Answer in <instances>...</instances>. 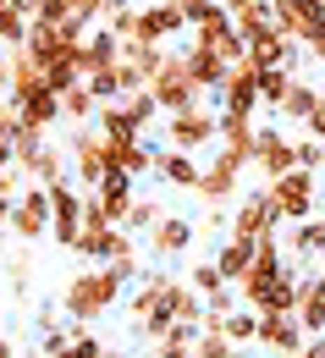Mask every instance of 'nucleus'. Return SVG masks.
<instances>
[{
    "instance_id": "f257e3e1",
    "label": "nucleus",
    "mask_w": 325,
    "mask_h": 358,
    "mask_svg": "<svg viewBox=\"0 0 325 358\" xmlns=\"http://www.w3.org/2000/svg\"><path fill=\"white\" fill-rule=\"evenodd\" d=\"M122 287H127V281L110 265H89V270H78V275L66 281L61 309H66V320H78V325H94L99 314H110L122 303Z\"/></svg>"
},
{
    "instance_id": "f03ea898",
    "label": "nucleus",
    "mask_w": 325,
    "mask_h": 358,
    "mask_svg": "<svg viewBox=\"0 0 325 358\" xmlns=\"http://www.w3.org/2000/svg\"><path fill=\"white\" fill-rule=\"evenodd\" d=\"M171 292H177V275L171 270H149V281L133 298V314H138V331L149 342H166V331L177 325V309H171Z\"/></svg>"
},
{
    "instance_id": "7ed1b4c3",
    "label": "nucleus",
    "mask_w": 325,
    "mask_h": 358,
    "mask_svg": "<svg viewBox=\"0 0 325 358\" xmlns=\"http://www.w3.org/2000/svg\"><path fill=\"white\" fill-rule=\"evenodd\" d=\"M265 193H270V204H276L281 215V231L298 221H315V199H320V171H303V166H292L287 177L265 182Z\"/></svg>"
},
{
    "instance_id": "20e7f679",
    "label": "nucleus",
    "mask_w": 325,
    "mask_h": 358,
    "mask_svg": "<svg viewBox=\"0 0 325 358\" xmlns=\"http://www.w3.org/2000/svg\"><path fill=\"white\" fill-rule=\"evenodd\" d=\"M149 94L160 99V110H166V116L204 105V89H198V78L187 72V55H182V50H171V55H166V66L149 78Z\"/></svg>"
},
{
    "instance_id": "39448f33",
    "label": "nucleus",
    "mask_w": 325,
    "mask_h": 358,
    "mask_svg": "<svg viewBox=\"0 0 325 358\" xmlns=\"http://www.w3.org/2000/svg\"><path fill=\"white\" fill-rule=\"evenodd\" d=\"M66 155H72V182L83 187V193H99V182H105V171H110V155H105V133L99 127H72V138H66Z\"/></svg>"
},
{
    "instance_id": "423d86ee",
    "label": "nucleus",
    "mask_w": 325,
    "mask_h": 358,
    "mask_svg": "<svg viewBox=\"0 0 325 358\" xmlns=\"http://www.w3.org/2000/svg\"><path fill=\"white\" fill-rule=\"evenodd\" d=\"M243 171H248V160L232 155L226 143H215V155H210V166L198 177V199L204 204H237L243 199Z\"/></svg>"
},
{
    "instance_id": "0eeeda50",
    "label": "nucleus",
    "mask_w": 325,
    "mask_h": 358,
    "mask_svg": "<svg viewBox=\"0 0 325 358\" xmlns=\"http://www.w3.org/2000/svg\"><path fill=\"white\" fill-rule=\"evenodd\" d=\"M210 143H221V116H215V110L193 105V110H177V116H166V149L198 155V149H210Z\"/></svg>"
},
{
    "instance_id": "6e6552de",
    "label": "nucleus",
    "mask_w": 325,
    "mask_h": 358,
    "mask_svg": "<svg viewBox=\"0 0 325 358\" xmlns=\"http://www.w3.org/2000/svg\"><path fill=\"white\" fill-rule=\"evenodd\" d=\"M270 231H281V215H276V204H270V193H265V187L243 193V199L232 204V231H226V237L259 243V237H270Z\"/></svg>"
},
{
    "instance_id": "1a4fd4ad",
    "label": "nucleus",
    "mask_w": 325,
    "mask_h": 358,
    "mask_svg": "<svg viewBox=\"0 0 325 358\" xmlns=\"http://www.w3.org/2000/svg\"><path fill=\"white\" fill-rule=\"evenodd\" d=\"M83 187L78 182H50V210H55V221H50V237L61 243V248H78V237H83Z\"/></svg>"
},
{
    "instance_id": "9d476101",
    "label": "nucleus",
    "mask_w": 325,
    "mask_h": 358,
    "mask_svg": "<svg viewBox=\"0 0 325 358\" xmlns=\"http://www.w3.org/2000/svg\"><path fill=\"white\" fill-rule=\"evenodd\" d=\"M292 166H298V138H287V127H259L254 166H248V171H259V187L276 182V177H287Z\"/></svg>"
},
{
    "instance_id": "9b49d317",
    "label": "nucleus",
    "mask_w": 325,
    "mask_h": 358,
    "mask_svg": "<svg viewBox=\"0 0 325 358\" xmlns=\"http://www.w3.org/2000/svg\"><path fill=\"white\" fill-rule=\"evenodd\" d=\"M55 221V210H50V187L45 182H28L22 187V199H17V210H11V231L22 237V243H39Z\"/></svg>"
},
{
    "instance_id": "f8f14e48",
    "label": "nucleus",
    "mask_w": 325,
    "mask_h": 358,
    "mask_svg": "<svg viewBox=\"0 0 325 358\" xmlns=\"http://www.w3.org/2000/svg\"><path fill=\"white\" fill-rule=\"evenodd\" d=\"M215 99H221V110H237V116H254L265 99H259V66L254 61H237L232 72H226V83L215 89Z\"/></svg>"
},
{
    "instance_id": "ddd939ff",
    "label": "nucleus",
    "mask_w": 325,
    "mask_h": 358,
    "mask_svg": "<svg viewBox=\"0 0 325 358\" xmlns=\"http://www.w3.org/2000/svg\"><path fill=\"white\" fill-rule=\"evenodd\" d=\"M177 34H187V11L177 0H149V6H138V39L166 45V39H177Z\"/></svg>"
},
{
    "instance_id": "4468645a",
    "label": "nucleus",
    "mask_w": 325,
    "mask_h": 358,
    "mask_svg": "<svg viewBox=\"0 0 325 358\" xmlns=\"http://www.w3.org/2000/svg\"><path fill=\"white\" fill-rule=\"evenodd\" d=\"M193 237H198V221H187V215H166L143 243H149L154 259H182L187 248H193Z\"/></svg>"
},
{
    "instance_id": "2eb2a0df",
    "label": "nucleus",
    "mask_w": 325,
    "mask_h": 358,
    "mask_svg": "<svg viewBox=\"0 0 325 358\" xmlns=\"http://www.w3.org/2000/svg\"><path fill=\"white\" fill-rule=\"evenodd\" d=\"M276 28L292 39V45H309V39L325 28V6L320 0H287V6L276 11Z\"/></svg>"
},
{
    "instance_id": "dca6fc26",
    "label": "nucleus",
    "mask_w": 325,
    "mask_h": 358,
    "mask_svg": "<svg viewBox=\"0 0 325 358\" xmlns=\"http://www.w3.org/2000/svg\"><path fill=\"white\" fill-rule=\"evenodd\" d=\"M259 348L270 353H303L309 348V331L298 325V314H259Z\"/></svg>"
},
{
    "instance_id": "f3484780",
    "label": "nucleus",
    "mask_w": 325,
    "mask_h": 358,
    "mask_svg": "<svg viewBox=\"0 0 325 358\" xmlns=\"http://www.w3.org/2000/svg\"><path fill=\"white\" fill-rule=\"evenodd\" d=\"M298 325L309 331V336H325V270H309V275H298Z\"/></svg>"
},
{
    "instance_id": "a211bd4d",
    "label": "nucleus",
    "mask_w": 325,
    "mask_h": 358,
    "mask_svg": "<svg viewBox=\"0 0 325 358\" xmlns=\"http://www.w3.org/2000/svg\"><path fill=\"white\" fill-rule=\"evenodd\" d=\"M122 61V39L99 22V28H89L83 34V45H78V66H83V78H94V72H105V66H116Z\"/></svg>"
},
{
    "instance_id": "6ab92c4d",
    "label": "nucleus",
    "mask_w": 325,
    "mask_h": 358,
    "mask_svg": "<svg viewBox=\"0 0 325 358\" xmlns=\"http://www.w3.org/2000/svg\"><path fill=\"white\" fill-rule=\"evenodd\" d=\"M298 50L303 45H292L281 28H265V34L248 39V61H254L259 72H270V66H298Z\"/></svg>"
},
{
    "instance_id": "aec40b11",
    "label": "nucleus",
    "mask_w": 325,
    "mask_h": 358,
    "mask_svg": "<svg viewBox=\"0 0 325 358\" xmlns=\"http://www.w3.org/2000/svg\"><path fill=\"white\" fill-rule=\"evenodd\" d=\"M154 177H166L171 187H182V193H198L204 166H198V155H182V149H154Z\"/></svg>"
},
{
    "instance_id": "412c9836",
    "label": "nucleus",
    "mask_w": 325,
    "mask_h": 358,
    "mask_svg": "<svg viewBox=\"0 0 325 358\" xmlns=\"http://www.w3.org/2000/svg\"><path fill=\"white\" fill-rule=\"evenodd\" d=\"M182 55H187V72L198 78V89H204V94H215V89H221V83H226V72H232V61H226L221 50L198 45V39H193V45H187Z\"/></svg>"
},
{
    "instance_id": "4be33fe9",
    "label": "nucleus",
    "mask_w": 325,
    "mask_h": 358,
    "mask_svg": "<svg viewBox=\"0 0 325 358\" xmlns=\"http://www.w3.org/2000/svg\"><path fill=\"white\" fill-rule=\"evenodd\" d=\"M287 254H292V270H309L325 254V221H298L287 226Z\"/></svg>"
},
{
    "instance_id": "5701e85b",
    "label": "nucleus",
    "mask_w": 325,
    "mask_h": 358,
    "mask_svg": "<svg viewBox=\"0 0 325 358\" xmlns=\"http://www.w3.org/2000/svg\"><path fill=\"white\" fill-rule=\"evenodd\" d=\"M133 182H138V177H127V171H116V166H110L105 182H99V204H105V215H110L116 226L127 221V210H133V199H138V193H133Z\"/></svg>"
},
{
    "instance_id": "b1692460",
    "label": "nucleus",
    "mask_w": 325,
    "mask_h": 358,
    "mask_svg": "<svg viewBox=\"0 0 325 358\" xmlns=\"http://www.w3.org/2000/svg\"><path fill=\"white\" fill-rule=\"evenodd\" d=\"M17 116L28 122V127H39V133H50L66 110H61V94L55 89H39V94H28V99H17Z\"/></svg>"
},
{
    "instance_id": "393cba45",
    "label": "nucleus",
    "mask_w": 325,
    "mask_h": 358,
    "mask_svg": "<svg viewBox=\"0 0 325 358\" xmlns=\"http://www.w3.org/2000/svg\"><path fill=\"white\" fill-rule=\"evenodd\" d=\"M221 143L243 155L248 166H254V143H259V127H254V116H237V110H221Z\"/></svg>"
},
{
    "instance_id": "a878e982",
    "label": "nucleus",
    "mask_w": 325,
    "mask_h": 358,
    "mask_svg": "<svg viewBox=\"0 0 325 358\" xmlns=\"http://www.w3.org/2000/svg\"><path fill=\"white\" fill-rule=\"evenodd\" d=\"M99 133H105V143H133V138H143V127L133 122V110L116 99V105H99Z\"/></svg>"
},
{
    "instance_id": "bb28decb",
    "label": "nucleus",
    "mask_w": 325,
    "mask_h": 358,
    "mask_svg": "<svg viewBox=\"0 0 325 358\" xmlns=\"http://www.w3.org/2000/svg\"><path fill=\"white\" fill-rule=\"evenodd\" d=\"M215 265H221V275H226L232 287H243V275L254 270V243H237V237H226V243H221V254H215Z\"/></svg>"
},
{
    "instance_id": "cd10ccee",
    "label": "nucleus",
    "mask_w": 325,
    "mask_h": 358,
    "mask_svg": "<svg viewBox=\"0 0 325 358\" xmlns=\"http://www.w3.org/2000/svg\"><path fill=\"white\" fill-rule=\"evenodd\" d=\"M320 94L325 89H315V83H303V78H292V89H287V105H281V122H309L315 116V105H320Z\"/></svg>"
},
{
    "instance_id": "c85d7f7f",
    "label": "nucleus",
    "mask_w": 325,
    "mask_h": 358,
    "mask_svg": "<svg viewBox=\"0 0 325 358\" xmlns=\"http://www.w3.org/2000/svg\"><path fill=\"white\" fill-rule=\"evenodd\" d=\"M61 110H66V122H72V127H83V122L99 116V99H94L89 83H72V89L61 94Z\"/></svg>"
},
{
    "instance_id": "c756f323",
    "label": "nucleus",
    "mask_w": 325,
    "mask_h": 358,
    "mask_svg": "<svg viewBox=\"0 0 325 358\" xmlns=\"http://www.w3.org/2000/svg\"><path fill=\"white\" fill-rule=\"evenodd\" d=\"M292 78H298L292 66H270V72H259V99H265L276 116H281V105H287V89H292Z\"/></svg>"
},
{
    "instance_id": "7c9ffc66",
    "label": "nucleus",
    "mask_w": 325,
    "mask_h": 358,
    "mask_svg": "<svg viewBox=\"0 0 325 358\" xmlns=\"http://www.w3.org/2000/svg\"><path fill=\"white\" fill-rule=\"evenodd\" d=\"M160 221H166V210H160L154 199H133V210H127V221H122V226H127L133 237H149Z\"/></svg>"
},
{
    "instance_id": "2f4dec72",
    "label": "nucleus",
    "mask_w": 325,
    "mask_h": 358,
    "mask_svg": "<svg viewBox=\"0 0 325 358\" xmlns=\"http://www.w3.org/2000/svg\"><path fill=\"white\" fill-rule=\"evenodd\" d=\"M22 187H28V177H22L17 166H11V171H0V231H11V210H17Z\"/></svg>"
},
{
    "instance_id": "473e14b6",
    "label": "nucleus",
    "mask_w": 325,
    "mask_h": 358,
    "mask_svg": "<svg viewBox=\"0 0 325 358\" xmlns=\"http://www.w3.org/2000/svg\"><path fill=\"white\" fill-rule=\"evenodd\" d=\"M171 309H177V320H187V325H204V292H193V281H177Z\"/></svg>"
},
{
    "instance_id": "72a5a7b5",
    "label": "nucleus",
    "mask_w": 325,
    "mask_h": 358,
    "mask_svg": "<svg viewBox=\"0 0 325 358\" xmlns=\"http://www.w3.org/2000/svg\"><path fill=\"white\" fill-rule=\"evenodd\" d=\"M193 358H243V348H237L226 331H198V342H193Z\"/></svg>"
},
{
    "instance_id": "f704fd0d",
    "label": "nucleus",
    "mask_w": 325,
    "mask_h": 358,
    "mask_svg": "<svg viewBox=\"0 0 325 358\" xmlns=\"http://www.w3.org/2000/svg\"><path fill=\"white\" fill-rule=\"evenodd\" d=\"M28 28H34V22H28L17 6H0V45H6V50L28 45Z\"/></svg>"
},
{
    "instance_id": "c9c22d12",
    "label": "nucleus",
    "mask_w": 325,
    "mask_h": 358,
    "mask_svg": "<svg viewBox=\"0 0 325 358\" xmlns=\"http://www.w3.org/2000/svg\"><path fill=\"white\" fill-rule=\"evenodd\" d=\"M226 336H232L237 348H248V342H259V309H232L226 314Z\"/></svg>"
},
{
    "instance_id": "e433bc0d",
    "label": "nucleus",
    "mask_w": 325,
    "mask_h": 358,
    "mask_svg": "<svg viewBox=\"0 0 325 358\" xmlns=\"http://www.w3.org/2000/svg\"><path fill=\"white\" fill-rule=\"evenodd\" d=\"M187 281H193V292H204V298H215L221 287H232V281L221 275V265H215V259H198V265H193V275H187Z\"/></svg>"
},
{
    "instance_id": "4c0bfd02",
    "label": "nucleus",
    "mask_w": 325,
    "mask_h": 358,
    "mask_svg": "<svg viewBox=\"0 0 325 358\" xmlns=\"http://www.w3.org/2000/svg\"><path fill=\"white\" fill-rule=\"evenodd\" d=\"M66 358H105V342L94 336L89 325H78V331H72V348H66Z\"/></svg>"
},
{
    "instance_id": "58836bf2",
    "label": "nucleus",
    "mask_w": 325,
    "mask_h": 358,
    "mask_svg": "<svg viewBox=\"0 0 325 358\" xmlns=\"http://www.w3.org/2000/svg\"><path fill=\"white\" fill-rule=\"evenodd\" d=\"M298 166H303V171H320L325 166V143L320 138H298Z\"/></svg>"
},
{
    "instance_id": "ea45409f",
    "label": "nucleus",
    "mask_w": 325,
    "mask_h": 358,
    "mask_svg": "<svg viewBox=\"0 0 325 358\" xmlns=\"http://www.w3.org/2000/svg\"><path fill=\"white\" fill-rule=\"evenodd\" d=\"M215 231H232L226 204H210V210H204V221H198V237H215Z\"/></svg>"
},
{
    "instance_id": "a19ab883",
    "label": "nucleus",
    "mask_w": 325,
    "mask_h": 358,
    "mask_svg": "<svg viewBox=\"0 0 325 358\" xmlns=\"http://www.w3.org/2000/svg\"><path fill=\"white\" fill-rule=\"evenodd\" d=\"M17 166V143H11V127H0V171Z\"/></svg>"
},
{
    "instance_id": "79ce46f5",
    "label": "nucleus",
    "mask_w": 325,
    "mask_h": 358,
    "mask_svg": "<svg viewBox=\"0 0 325 358\" xmlns=\"http://www.w3.org/2000/svg\"><path fill=\"white\" fill-rule=\"evenodd\" d=\"M303 133H309V138H320V143H325V94H320V105H315V116L303 122Z\"/></svg>"
},
{
    "instance_id": "37998d69",
    "label": "nucleus",
    "mask_w": 325,
    "mask_h": 358,
    "mask_svg": "<svg viewBox=\"0 0 325 358\" xmlns=\"http://www.w3.org/2000/svg\"><path fill=\"white\" fill-rule=\"evenodd\" d=\"M221 6H226V11H232V22H237V17H248V11H259V6H265V0H221Z\"/></svg>"
},
{
    "instance_id": "c03bdc74",
    "label": "nucleus",
    "mask_w": 325,
    "mask_h": 358,
    "mask_svg": "<svg viewBox=\"0 0 325 358\" xmlns=\"http://www.w3.org/2000/svg\"><path fill=\"white\" fill-rule=\"evenodd\" d=\"M154 358H193V348H177V342H160V348H154Z\"/></svg>"
},
{
    "instance_id": "a18cd8bd",
    "label": "nucleus",
    "mask_w": 325,
    "mask_h": 358,
    "mask_svg": "<svg viewBox=\"0 0 325 358\" xmlns=\"http://www.w3.org/2000/svg\"><path fill=\"white\" fill-rule=\"evenodd\" d=\"M303 50H309V55H315V61H320V66H325V28H320V34H315V39H309V45H303Z\"/></svg>"
},
{
    "instance_id": "49530a36",
    "label": "nucleus",
    "mask_w": 325,
    "mask_h": 358,
    "mask_svg": "<svg viewBox=\"0 0 325 358\" xmlns=\"http://www.w3.org/2000/svg\"><path fill=\"white\" fill-rule=\"evenodd\" d=\"M303 358H325V336H309V348H303Z\"/></svg>"
},
{
    "instance_id": "de8ad7c7",
    "label": "nucleus",
    "mask_w": 325,
    "mask_h": 358,
    "mask_svg": "<svg viewBox=\"0 0 325 358\" xmlns=\"http://www.w3.org/2000/svg\"><path fill=\"white\" fill-rule=\"evenodd\" d=\"M0 358H17V342H11L6 331H0Z\"/></svg>"
},
{
    "instance_id": "09e8293b",
    "label": "nucleus",
    "mask_w": 325,
    "mask_h": 358,
    "mask_svg": "<svg viewBox=\"0 0 325 358\" xmlns=\"http://www.w3.org/2000/svg\"><path fill=\"white\" fill-rule=\"evenodd\" d=\"M265 6H270V11H281V6H287V0H265Z\"/></svg>"
},
{
    "instance_id": "8fccbe9b",
    "label": "nucleus",
    "mask_w": 325,
    "mask_h": 358,
    "mask_svg": "<svg viewBox=\"0 0 325 358\" xmlns=\"http://www.w3.org/2000/svg\"><path fill=\"white\" fill-rule=\"evenodd\" d=\"M281 358H303V353H281Z\"/></svg>"
},
{
    "instance_id": "3c124183",
    "label": "nucleus",
    "mask_w": 325,
    "mask_h": 358,
    "mask_svg": "<svg viewBox=\"0 0 325 358\" xmlns=\"http://www.w3.org/2000/svg\"><path fill=\"white\" fill-rule=\"evenodd\" d=\"M0 6H11V0H0Z\"/></svg>"
},
{
    "instance_id": "603ef678",
    "label": "nucleus",
    "mask_w": 325,
    "mask_h": 358,
    "mask_svg": "<svg viewBox=\"0 0 325 358\" xmlns=\"http://www.w3.org/2000/svg\"><path fill=\"white\" fill-rule=\"evenodd\" d=\"M320 6H325V0H320Z\"/></svg>"
},
{
    "instance_id": "864d4df0",
    "label": "nucleus",
    "mask_w": 325,
    "mask_h": 358,
    "mask_svg": "<svg viewBox=\"0 0 325 358\" xmlns=\"http://www.w3.org/2000/svg\"><path fill=\"white\" fill-rule=\"evenodd\" d=\"M0 50H6V45H0Z\"/></svg>"
}]
</instances>
